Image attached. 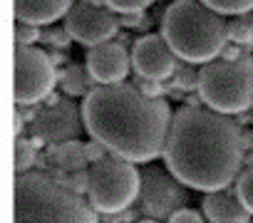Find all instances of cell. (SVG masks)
<instances>
[{
  "instance_id": "obj_27",
  "label": "cell",
  "mask_w": 253,
  "mask_h": 223,
  "mask_svg": "<svg viewBox=\"0 0 253 223\" xmlns=\"http://www.w3.org/2000/svg\"><path fill=\"white\" fill-rule=\"evenodd\" d=\"M204 218H206L204 211H196V208H189V206H181L169 216V221H174V223H199Z\"/></svg>"
},
{
  "instance_id": "obj_16",
  "label": "cell",
  "mask_w": 253,
  "mask_h": 223,
  "mask_svg": "<svg viewBox=\"0 0 253 223\" xmlns=\"http://www.w3.org/2000/svg\"><path fill=\"white\" fill-rule=\"evenodd\" d=\"M50 151H52L55 164L62 166V169H67V171L87 169V164H89L87 151H84V144L77 142V139H67V142H60V144H50Z\"/></svg>"
},
{
  "instance_id": "obj_9",
  "label": "cell",
  "mask_w": 253,
  "mask_h": 223,
  "mask_svg": "<svg viewBox=\"0 0 253 223\" xmlns=\"http://www.w3.org/2000/svg\"><path fill=\"white\" fill-rule=\"evenodd\" d=\"M186 206V191L184 184L162 166H147L142 169V191H139V211L147 218L164 221L176 208Z\"/></svg>"
},
{
  "instance_id": "obj_19",
  "label": "cell",
  "mask_w": 253,
  "mask_h": 223,
  "mask_svg": "<svg viewBox=\"0 0 253 223\" xmlns=\"http://www.w3.org/2000/svg\"><path fill=\"white\" fill-rule=\"evenodd\" d=\"M221 15H246L253 10V0H201Z\"/></svg>"
},
{
  "instance_id": "obj_30",
  "label": "cell",
  "mask_w": 253,
  "mask_h": 223,
  "mask_svg": "<svg viewBox=\"0 0 253 223\" xmlns=\"http://www.w3.org/2000/svg\"><path fill=\"white\" fill-rule=\"evenodd\" d=\"M142 211H134V208H124L119 213H112V216H104L107 221H114V223H124V221H137Z\"/></svg>"
},
{
  "instance_id": "obj_23",
  "label": "cell",
  "mask_w": 253,
  "mask_h": 223,
  "mask_svg": "<svg viewBox=\"0 0 253 223\" xmlns=\"http://www.w3.org/2000/svg\"><path fill=\"white\" fill-rule=\"evenodd\" d=\"M42 42V28L30 23H15V45H38Z\"/></svg>"
},
{
  "instance_id": "obj_15",
  "label": "cell",
  "mask_w": 253,
  "mask_h": 223,
  "mask_svg": "<svg viewBox=\"0 0 253 223\" xmlns=\"http://www.w3.org/2000/svg\"><path fill=\"white\" fill-rule=\"evenodd\" d=\"M57 87L62 89L65 97L70 99H77V97H87L94 87V77L89 74L87 65H75V62H67L62 70H60V82Z\"/></svg>"
},
{
  "instance_id": "obj_22",
  "label": "cell",
  "mask_w": 253,
  "mask_h": 223,
  "mask_svg": "<svg viewBox=\"0 0 253 223\" xmlns=\"http://www.w3.org/2000/svg\"><path fill=\"white\" fill-rule=\"evenodd\" d=\"M236 191H238L241 201L248 206V211L253 213V164H248V166L238 174V179H236Z\"/></svg>"
},
{
  "instance_id": "obj_6",
  "label": "cell",
  "mask_w": 253,
  "mask_h": 223,
  "mask_svg": "<svg viewBox=\"0 0 253 223\" xmlns=\"http://www.w3.org/2000/svg\"><path fill=\"white\" fill-rule=\"evenodd\" d=\"M142 191V171L134 161L119 154H107L104 159L89 164V203L97 213L112 216L124 208H132L139 201Z\"/></svg>"
},
{
  "instance_id": "obj_1",
  "label": "cell",
  "mask_w": 253,
  "mask_h": 223,
  "mask_svg": "<svg viewBox=\"0 0 253 223\" xmlns=\"http://www.w3.org/2000/svg\"><path fill=\"white\" fill-rule=\"evenodd\" d=\"M167 169L194 191L228 188L246 161L243 129L211 107H181L164 147Z\"/></svg>"
},
{
  "instance_id": "obj_35",
  "label": "cell",
  "mask_w": 253,
  "mask_h": 223,
  "mask_svg": "<svg viewBox=\"0 0 253 223\" xmlns=\"http://www.w3.org/2000/svg\"><path fill=\"white\" fill-rule=\"evenodd\" d=\"M251 149H253V144H251Z\"/></svg>"
},
{
  "instance_id": "obj_8",
  "label": "cell",
  "mask_w": 253,
  "mask_h": 223,
  "mask_svg": "<svg viewBox=\"0 0 253 223\" xmlns=\"http://www.w3.org/2000/svg\"><path fill=\"white\" fill-rule=\"evenodd\" d=\"M65 28L75 37V42L84 47H94L99 42L114 40L119 35V18L117 13L97 0H80L65 15Z\"/></svg>"
},
{
  "instance_id": "obj_20",
  "label": "cell",
  "mask_w": 253,
  "mask_h": 223,
  "mask_svg": "<svg viewBox=\"0 0 253 223\" xmlns=\"http://www.w3.org/2000/svg\"><path fill=\"white\" fill-rule=\"evenodd\" d=\"M72 35H70V30L62 25V28H57V25H45L42 28V42L45 45H50V47H57V50H70V45H72Z\"/></svg>"
},
{
  "instance_id": "obj_12",
  "label": "cell",
  "mask_w": 253,
  "mask_h": 223,
  "mask_svg": "<svg viewBox=\"0 0 253 223\" xmlns=\"http://www.w3.org/2000/svg\"><path fill=\"white\" fill-rule=\"evenodd\" d=\"M84 65L89 70V74L94 77L97 84H114V82H124L132 67V55L126 52V47L122 42H99L94 47L87 50Z\"/></svg>"
},
{
  "instance_id": "obj_25",
  "label": "cell",
  "mask_w": 253,
  "mask_h": 223,
  "mask_svg": "<svg viewBox=\"0 0 253 223\" xmlns=\"http://www.w3.org/2000/svg\"><path fill=\"white\" fill-rule=\"evenodd\" d=\"M122 28L126 30H149L152 28V18L147 15V10H139V13H124L119 18Z\"/></svg>"
},
{
  "instance_id": "obj_2",
  "label": "cell",
  "mask_w": 253,
  "mask_h": 223,
  "mask_svg": "<svg viewBox=\"0 0 253 223\" xmlns=\"http://www.w3.org/2000/svg\"><path fill=\"white\" fill-rule=\"evenodd\" d=\"M84 129L112 154L134 164L164 156L171 109L162 97L144 94L137 84H97L82 102Z\"/></svg>"
},
{
  "instance_id": "obj_4",
  "label": "cell",
  "mask_w": 253,
  "mask_h": 223,
  "mask_svg": "<svg viewBox=\"0 0 253 223\" xmlns=\"http://www.w3.org/2000/svg\"><path fill=\"white\" fill-rule=\"evenodd\" d=\"M15 221H99V216L70 186L30 169L15 176Z\"/></svg>"
},
{
  "instance_id": "obj_24",
  "label": "cell",
  "mask_w": 253,
  "mask_h": 223,
  "mask_svg": "<svg viewBox=\"0 0 253 223\" xmlns=\"http://www.w3.org/2000/svg\"><path fill=\"white\" fill-rule=\"evenodd\" d=\"M104 5H109L114 13L124 15V13H139V10H147L152 8L157 0H102Z\"/></svg>"
},
{
  "instance_id": "obj_3",
  "label": "cell",
  "mask_w": 253,
  "mask_h": 223,
  "mask_svg": "<svg viewBox=\"0 0 253 223\" xmlns=\"http://www.w3.org/2000/svg\"><path fill=\"white\" fill-rule=\"evenodd\" d=\"M162 35L191 65L216 60L228 42V23L201 0H174L162 15Z\"/></svg>"
},
{
  "instance_id": "obj_10",
  "label": "cell",
  "mask_w": 253,
  "mask_h": 223,
  "mask_svg": "<svg viewBox=\"0 0 253 223\" xmlns=\"http://www.w3.org/2000/svg\"><path fill=\"white\" fill-rule=\"evenodd\" d=\"M82 129H84V114L82 107H77L75 102L45 104V109L38 112V117L30 124V132L47 144L77 139Z\"/></svg>"
},
{
  "instance_id": "obj_26",
  "label": "cell",
  "mask_w": 253,
  "mask_h": 223,
  "mask_svg": "<svg viewBox=\"0 0 253 223\" xmlns=\"http://www.w3.org/2000/svg\"><path fill=\"white\" fill-rule=\"evenodd\" d=\"M70 188L80 196H87V191H89V169L70 171Z\"/></svg>"
},
{
  "instance_id": "obj_31",
  "label": "cell",
  "mask_w": 253,
  "mask_h": 223,
  "mask_svg": "<svg viewBox=\"0 0 253 223\" xmlns=\"http://www.w3.org/2000/svg\"><path fill=\"white\" fill-rule=\"evenodd\" d=\"M241 47H243V45H236V42H233L231 47L226 45V47H223V52H221V57H223V60H238V57H243Z\"/></svg>"
},
{
  "instance_id": "obj_32",
  "label": "cell",
  "mask_w": 253,
  "mask_h": 223,
  "mask_svg": "<svg viewBox=\"0 0 253 223\" xmlns=\"http://www.w3.org/2000/svg\"><path fill=\"white\" fill-rule=\"evenodd\" d=\"M47 52H50V57H52V62H55L57 67H60V65H67V62H70V60L65 57V50H57V47H50Z\"/></svg>"
},
{
  "instance_id": "obj_33",
  "label": "cell",
  "mask_w": 253,
  "mask_h": 223,
  "mask_svg": "<svg viewBox=\"0 0 253 223\" xmlns=\"http://www.w3.org/2000/svg\"><path fill=\"white\" fill-rule=\"evenodd\" d=\"M246 18H248V20L253 23V10H251V13H246Z\"/></svg>"
},
{
  "instance_id": "obj_29",
  "label": "cell",
  "mask_w": 253,
  "mask_h": 223,
  "mask_svg": "<svg viewBox=\"0 0 253 223\" xmlns=\"http://www.w3.org/2000/svg\"><path fill=\"white\" fill-rule=\"evenodd\" d=\"M84 151H87V159H89V164H94V161L104 159L109 149H107V147H104L99 139H92V142H87V144H84Z\"/></svg>"
},
{
  "instance_id": "obj_13",
  "label": "cell",
  "mask_w": 253,
  "mask_h": 223,
  "mask_svg": "<svg viewBox=\"0 0 253 223\" xmlns=\"http://www.w3.org/2000/svg\"><path fill=\"white\" fill-rule=\"evenodd\" d=\"M201 211L213 223H246L253 216L248 206L241 201L238 191H231V188L209 191L201 201Z\"/></svg>"
},
{
  "instance_id": "obj_18",
  "label": "cell",
  "mask_w": 253,
  "mask_h": 223,
  "mask_svg": "<svg viewBox=\"0 0 253 223\" xmlns=\"http://www.w3.org/2000/svg\"><path fill=\"white\" fill-rule=\"evenodd\" d=\"M228 40L236 45H251L253 42V23L246 15H233L228 23Z\"/></svg>"
},
{
  "instance_id": "obj_34",
  "label": "cell",
  "mask_w": 253,
  "mask_h": 223,
  "mask_svg": "<svg viewBox=\"0 0 253 223\" xmlns=\"http://www.w3.org/2000/svg\"><path fill=\"white\" fill-rule=\"evenodd\" d=\"M97 3H102V0H97Z\"/></svg>"
},
{
  "instance_id": "obj_14",
  "label": "cell",
  "mask_w": 253,
  "mask_h": 223,
  "mask_svg": "<svg viewBox=\"0 0 253 223\" xmlns=\"http://www.w3.org/2000/svg\"><path fill=\"white\" fill-rule=\"evenodd\" d=\"M72 5V0H15V20L45 28L65 18Z\"/></svg>"
},
{
  "instance_id": "obj_11",
  "label": "cell",
  "mask_w": 253,
  "mask_h": 223,
  "mask_svg": "<svg viewBox=\"0 0 253 223\" xmlns=\"http://www.w3.org/2000/svg\"><path fill=\"white\" fill-rule=\"evenodd\" d=\"M132 67L139 77L171 79L179 70V55L164 35H142L132 45Z\"/></svg>"
},
{
  "instance_id": "obj_28",
  "label": "cell",
  "mask_w": 253,
  "mask_h": 223,
  "mask_svg": "<svg viewBox=\"0 0 253 223\" xmlns=\"http://www.w3.org/2000/svg\"><path fill=\"white\" fill-rule=\"evenodd\" d=\"M137 87L144 92V94H149V97H162L164 94V84H162V79H154V77H139L137 79Z\"/></svg>"
},
{
  "instance_id": "obj_7",
  "label": "cell",
  "mask_w": 253,
  "mask_h": 223,
  "mask_svg": "<svg viewBox=\"0 0 253 223\" xmlns=\"http://www.w3.org/2000/svg\"><path fill=\"white\" fill-rule=\"evenodd\" d=\"M60 82L57 65L50 52L35 45H15V104H40Z\"/></svg>"
},
{
  "instance_id": "obj_5",
  "label": "cell",
  "mask_w": 253,
  "mask_h": 223,
  "mask_svg": "<svg viewBox=\"0 0 253 223\" xmlns=\"http://www.w3.org/2000/svg\"><path fill=\"white\" fill-rule=\"evenodd\" d=\"M199 97L223 114H243L253 104V57L211 60L199 72Z\"/></svg>"
},
{
  "instance_id": "obj_21",
  "label": "cell",
  "mask_w": 253,
  "mask_h": 223,
  "mask_svg": "<svg viewBox=\"0 0 253 223\" xmlns=\"http://www.w3.org/2000/svg\"><path fill=\"white\" fill-rule=\"evenodd\" d=\"M199 72L201 70H196L191 62L189 65H179V70H176V74H174V84L181 89V92H199Z\"/></svg>"
},
{
  "instance_id": "obj_17",
  "label": "cell",
  "mask_w": 253,
  "mask_h": 223,
  "mask_svg": "<svg viewBox=\"0 0 253 223\" xmlns=\"http://www.w3.org/2000/svg\"><path fill=\"white\" fill-rule=\"evenodd\" d=\"M38 147L33 139L18 134V142H15V171H30L33 166H38Z\"/></svg>"
}]
</instances>
